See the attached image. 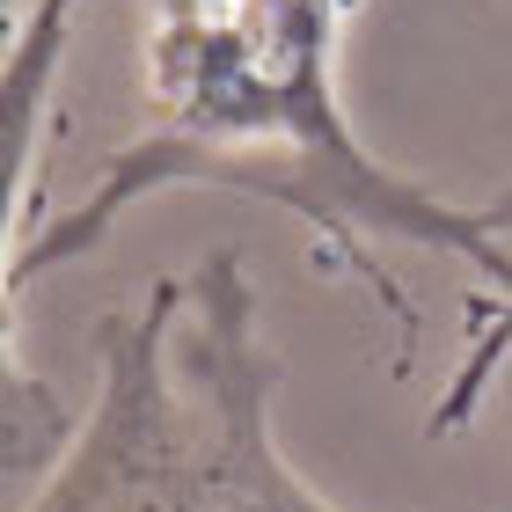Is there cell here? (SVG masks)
I'll return each instance as SVG.
<instances>
[{
	"instance_id": "obj_1",
	"label": "cell",
	"mask_w": 512,
	"mask_h": 512,
	"mask_svg": "<svg viewBox=\"0 0 512 512\" xmlns=\"http://www.w3.org/2000/svg\"><path fill=\"white\" fill-rule=\"evenodd\" d=\"M205 330L183 381L161 374L169 293L132 337H110L96 425L30 512H330L264 439L271 359L249 352L235 264H205Z\"/></svg>"
}]
</instances>
